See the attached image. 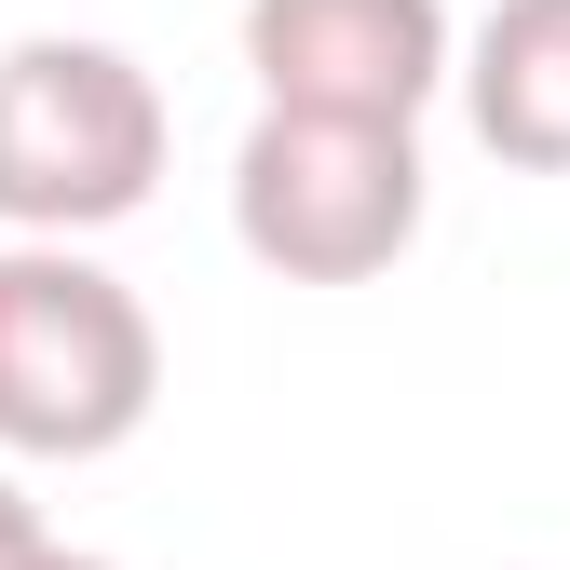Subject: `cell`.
Returning <instances> with one entry per match:
<instances>
[{
	"instance_id": "3",
	"label": "cell",
	"mask_w": 570,
	"mask_h": 570,
	"mask_svg": "<svg viewBox=\"0 0 570 570\" xmlns=\"http://www.w3.org/2000/svg\"><path fill=\"white\" fill-rule=\"evenodd\" d=\"M164 190V82L122 41L0 55V232H122Z\"/></svg>"
},
{
	"instance_id": "1",
	"label": "cell",
	"mask_w": 570,
	"mask_h": 570,
	"mask_svg": "<svg viewBox=\"0 0 570 570\" xmlns=\"http://www.w3.org/2000/svg\"><path fill=\"white\" fill-rule=\"evenodd\" d=\"M164 394L150 299L68 232L0 245V449L14 462H109Z\"/></svg>"
},
{
	"instance_id": "6",
	"label": "cell",
	"mask_w": 570,
	"mask_h": 570,
	"mask_svg": "<svg viewBox=\"0 0 570 570\" xmlns=\"http://www.w3.org/2000/svg\"><path fill=\"white\" fill-rule=\"evenodd\" d=\"M41 543H55V530H41V503H28V489H14V475H0V570H28Z\"/></svg>"
},
{
	"instance_id": "2",
	"label": "cell",
	"mask_w": 570,
	"mask_h": 570,
	"mask_svg": "<svg viewBox=\"0 0 570 570\" xmlns=\"http://www.w3.org/2000/svg\"><path fill=\"white\" fill-rule=\"evenodd\" d=\"M421 122H340V109H258L232 150V245L285 285H367L421 245Z\"/></svg>"
},
{
	"instance_id": "7",
	"label": "cell",
	"mask_w": 570,
	"mask_h": 570,
	"mask_svg": "<svg viewBox=\"0 0 570 570\" xmlns=\"http://www.w3.org/2000/svg\"><path fill=\"white\" fill-rule=\"evenodd\" d=\"M28 570H122V557H82V543H41Z\"/></svg>"
},
{
	"instance_id": "5",
	"label": "cell",
	"mask_w": 570,
	"mask_h": 570,
	"mask_svg": "<svg viewBox=\"0 0 570 570\" xmlns=\"http://www.w3.org/2000/svg\"><path fill=\"white\" fill-rule=\"evenodd\" d=\"M462 109L503 164L570 177V0H489L462 41Z\"/></svg>"
},
{
	"instance_id": "4",
	"label": "cell",
	"mask_w": 570,
	"mask_h": 570,
	"mask_svg": "<svg viewBox=\"0 0 570 570\" xmlns=\"http://www.w3.org/2000/svg\"><path fill=\"white\" fill-rule=\"evenodd\" d=\"M258 109H340V122H421L462 82L449 0H245Z\"/></svg>"
}]
</instances>
